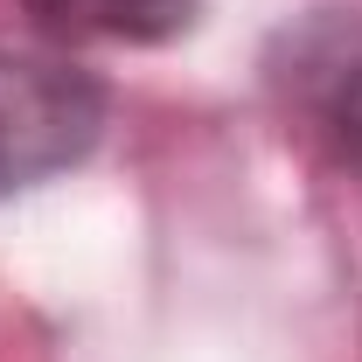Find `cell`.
I'll return each mask as SVG.
<instances>
[{
    "label": "cell",
    "mask_w": 362,
    "mask_h": 362,
    "mask_svg": "<svg viewBox=\"0 0 362 362\" xmlns=\"http://www.w3.org/2000/svg\"><path fill=\"white\" fill-rule=\"evenodd\" d=\"M21 14L49 42H126L153 49L195 28L202 0H21Z\"/></svg>",
    "instance_id": "obj_3"
},
{
    "label": "cell",
    "mask_w": 362,
    "mask_h": 362,
    "mask_svg": "<svg viewBox=\"0 0 362 362\" xmlns=\"http://www.w3.org/2000/svg\"><path fill=\"white\" fill-rule=\"evenodd\" d=\"M293 105L341 175L362 181V21H327L293 42Z\"/></svg>",
    "instance_id": "obj_2"
},
{
    "label": "cell",
    "mask_w": 362,
    "mask_h": 362,
    "mask_svg": "<svg viewBox=\"0 0 362 362\" xmlns=\"http://www.w3.org/2000/svg\"><path fill=\"white\" fill-rule=\"evenodd\" d=\"M112 98L70 56L0 49V202L84 168L105 139Z\"/></svg>",
    "instance_id": "obj_1"
}]
</instances>
